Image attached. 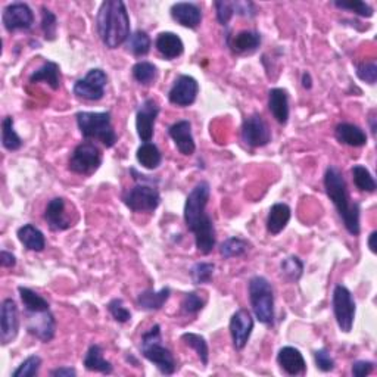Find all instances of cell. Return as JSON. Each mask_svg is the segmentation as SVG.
<instances>
[{
  "mask_svg": "<svg viewBox=\"0 0 377 377\" xmlns=\"http://www.w3.org/2000/svg\"><path fill=\"white\" fill-rule=\"evenodd\" d=\"M42 367V358L38 355H29L27 360L19 364L18 369L12 373L14 377H33L38 374Z\"/></svg>",
  "mask_w": 377,
  "mask_h": 377,
  "instance_id": "obj_41",
  "label": "cell"
},
{
  "mask_svg": "<svg viewBox=\"0 0 377 377\" xmlns=\"http://www.w3.org/2000/svg\"><path fill=\"white\" fill-rule=\"evenodd\" d=\"M210 183H197L188 193L184 205V221L188 232L195 234L197 252L210 255L215 247V227L212 218L206 214V205L210 201Z\"/></svg>",
  "mask_w": 377,
  "mask_h": 377,
  "instance_id": "obj_1",
  "label": "cell"
},
{
  "mask_svg": "<svg viewBox=\"0 0 377 377\" xmlns=\"http://www.w3.org/2000/svg\"><path fill=\"white\" fill-rule=\"evenodd\" d=\"M205 305V301L196 292L186 293L182 302V310L186 314H197Z\"/></svg>",
  "mask_w": 377,
  "mask_h": 377,
  "instance_id": "obj_44",
  "label": "cell"
},
{
  "mask_svg": "<svg viewBox=\"0 0 377 377\" xmlns=\"http://www.w3.org/2000/svg\"><path fill=\"white\" fill-rule=\"evenodd\" d=\"M2 23L9 33L16 29H29L34 24V14L27 3H11L3 9Z\"/></svg>",
  "mask_w": 377,
  "mask_h": 377,
  "instance_id": "obj_15",
  "label": "cell"
},
{
  "mask_svg": "<svg viewBox=\"0 0 377 377\" xmlns=\"http://www.w3.org/2000/svg\"><path fill=\"white\" fill-rule=\"evenodd\" d=\"M376 239H377V232H372L369 236V247L373 254L377 252V246H376Z\"/></svg>",
  "mask_w": 377,
  "mask_h": 377,
  "instance_id": "obj_53",
  "label": "cell"
},
{
  "mask_svg": "<svg viewBox=\"0 0 377 377\" xmlns=\"http://www.w3.org/2000/svg\"><path fill=\"white\" fill-rule=\"evenodd\" d=\"M355 300L348 287L337 284L333 291V313L339 329L343 333L352 330L355 320Z\"/></svg>",
  "mask_w": 377,
  "mask_h": 377,
  "instance_id": "obj_9",
  "label": "cell"
},
{
  "mask_svg": "<svg viewBox=\"0 0 377 377\" xmlns=\"http://www.w3.org/2000/svg\"><path fill=\"white\" fill-rule=\"evenodd\" d=\"M314 360H315V365L317 369L324 372V373H329L335 369V360L332 358L330 352L327 351L326 348H321L319 351L314 352Z\"/></svg>",
  "mask_w": 377,
  "mask_h": 377,
  "instance_id": "obj_48",
  "label": "cell"
},
{
  "mask_svg": "<svg viewBox=\"0 0 377 377\" xmlns=\"http://www.w3.org/2000/svg\"><path fill=\"white\" fill-rule=\"evenodd\" d=\"M215 265L211 263H197L192 267L191 277L195 284H205L210 283L214 276Z\"/></svg>",
  "mask_w": 377,
  "mask_h": 377,
  "instance_id": "obj_40",
  "label": "cell"
},
{
  "mask_svg": "<svg viewBox=\"0 0 377 377\" xmlns=\"http://www.w3.org/2000/svg\"><path fill=\"white\" fill-rule=\"evenodd\" d=\"M2 145L8 151H18L23 146V138L16 134L14 128L12 117H5L2 121Z\"/></svg>",
  "mask_w": 377,
  "mask_h": 377,
  "instance_id": "obj_33",
  "label": "cell"
},
{
  "mask_svg": "<svg viewBox=\"0 0 377 377\" xmlns=\"http://www.w3.org/2000/svg\"><path fill=\"white\" fill-rule=\"evenodd\" d=\"M108 311L112 315V319L118 323H127L132 319V313L128 311L121 300H112L108 304Z\"/></svg>",
  "mask_w": 377,
  "mask_h": 377,
  "instance_id": "obj_45",
  "label": "cell"
},
{
  "mask_svg": "<svg viewBox=\"0 0 377 377\" xmlns=\"http://www.w3.org/2000/svg\"><path fill=\"white\" fill-rule=\"evenodd\" d=\"M254 330V319L247 310H237L230 319V335L234 350L242 351Z\"/></svg>",
  "mask_w": 377,
  "mask_h": 377,
  "instance_id": "obj_17",
  "label": "cell"
},
{
  "mask_svg": "<svg viewBox=\"0 0 377 377\" xmlns=\"http://www.w3.org/2000/svg\"><path fill=\"white\" fill-rule=\"evenodd\" d=\"M335 137L339 143L351 147H361L367 145L365 132L361 127L351 123L337 124L335 130Z\"/></svg>",
  "mask_w": 377,
  "mask_h": 377,
  "instance_id": "obj_23",
  "label": "cell"
},
{
  "mask_svg": "<svg viewBox=\"0 0 377 377\" xmlns=\"http://www.w3.org/2000/svg\"><path fill=\"white\" fill-rule=\"evenodd\" d=\"M215 6V12H217V19L221 25H227L234 15V8L233 2H229V0H218V2L214 3Z\"/></svg>",
  "mask_w": 377,
  "mask_h": 377,
  "instance_id": "obj_46",
  "label": "cell"
},
{
  "mask_svg": "<svg viewBox=\"0 0 377 377\" xmlns=\"http://www.w3.org/2000/svg\"><path fill=\"white\" fill-rule=\"evenodd\" d=\"M324 188L330 197L335 208L339 212L345 229L352 236H358L361 232L360 224V205L351 201L342 173L336 167H329L324 174Z\"/></svg>",
  "mask_w": 377,
  "mask_h": 377,
  "instance_id": "obj_3",
  "label": "cell"
},
{
  "mask_svg": "<svg viewBox=\"0 0 377 377\" xmlns=\"http://www.w3.org/2000/svg\"><path fill=\"white\" fill-rule=\"evenodd\" d=\"M280 267L286 279L291 282L300 280L304 273V263L297 256H287L286 260L282 261Z\"/></svg>",
  "mask_w": 377,
  "mask_h": 377,
  "instance_id": "obj_39",
  "label": "cell"
},
{
  "mask_svg": "<svg viewBox=\"0 0 377 377\" xmlns=\"http://www.w3.org/2000/svg\"><path fill=\"white\" fill-rule=\"evenodd\" d=\"M19 330L18 306L14 300H5L0 308V342L3 346L11 343Z\"/></svg>",
  "mask_w": 377,
  "mask_h": 377,
  "instance_id": "obj_16",
  "label": "cell"
},
{
  "mask_svg": "<svg viewBox=\"0 0 377 377\" xmlns=\"http://www.w3.org/2000/svg\"><path fill=\"white\" fill-rule=\"evenodd\" d=\"M247 250H250V243L246 241L241 239V237H229V239L221 243L220 254L226 260H230V258L234 256H242Z\"/></svg>",
  "mask_w": 377,
  "mask_h": 377,
  "instance_id": "obj_38",
  "label": "cell"
},
{
  "mask_svg": "<svg viewBox=\"0 0 377 377\" xmlns=\"http://www.w3.org/2000/svg\"><path fill=\"white\" fill-rule=\"evenodd\" d=\"M136 180H141L134 187L123 193V202L133 212H154L161 204L160 191L152 186V180L147 175H137Z\"/></svg>",
  "mask_w": 377,
  "mask_h": 377,
  "instance_id": "obj_7",
  "label": "cell"
},
{
  "mask_svg": "<svg viewBox=\"0 0 377 377\" xmlns=\"http://www.w3.org/2000/svg\"><path fill=\"white\" fill-rule=\"evenodd\" d=\"M51 376L53 377H74L77 376L75 369L73 367H59V369H55L51 372Z\"/></svg>",
  "mask_w": 377,
  "mask_h": 377,
  "instance_id": "obj_52",
  "label": "cell"
},
{
  "mask_svg": "<svg viewBox=\"0 0 377 377\" xmlns=\"http://www.w3.org/2000/svg\"><path fill=\"white\" fill-rule=\"evenodd\" d=\"M171 18L177 24H180L186 28L195 29L199 27L202 21V11L201 8L195 3L188 2H178L171 6Z\"/></svg>",
  "mask_w": 377,
  "mask_h": 377,
  "instance_id": "obj_20",
  "label": "cell"
},
{
  "mask_svg": "<svg viewBox=\"0 0 377 377\" xmlns=\"http://www.w3.org/2000/svg\"><path fill=\"white\" fill-rule=\"evenodd\" d=\"M77 125L86 141L102 142L106 147H112L118 136L114 130L111 112H77Z\"/></svg>",
  "mask_w": 377,
  "mask_h": 377,
  "instance_id": "obj_4",
  "label": "cell"
},
{
  "mask_svg": "<svg viewBox=\"0 0 377 377\" xmlns=\"http://www.w3.org/2000/svg\"><path fill=\"white\" fill-rule=\"evenodd\" d=\"M25 327L29 335H33L37 339L47 343L51 342L55 337V329H56V321L55 317L49 311H34L29 313L25 311Z\"/></svg>",
  "mask_w": 377,
  "mask_h": 377,
  "instance_id": "obj_12",
  "label": "cell"
},
{
  "mask_svg": "<svg viewBox=\"0 0 377 377\" xmlns=\"http://www.w3.org/2000/svg\"><path fill=\"white\" fill-rule=\"evenodd\" d=\"M0 264H2V267H5V269H11V267L16 264V258L11 252L2 251V254H0Z\"/></svg>",
  "mask_w": 377,
  "mask_h": 377,
  "instance_id": "obj_51",
  "label": "cell"
},
{
  "mask_svg": "<svg viewBox=\"0 0 377 377\" xmlns=\"http://www.w3.org/2000/svg\"><path fill=\"white\" fill-rule=\"evenodd\" d=\"M333 5L336 8L345 9V11H351V12L360 15V16H364V18H372L374 14L373 8L369 3L358 2V0H351V2H341V0H335Z\"/></svg>",
  "mask_w": 377,
  "mask_h": 377,
  "instance_id": "obj_42",
  "label": "cell"
},
{
  "mask_svg": "<svg viewBox=\"0 0 377 377\" xmlns=\"http://www.w3.org/2000/svg\"><path fill=\"white\" fill-rule=\"evenodd\" d=\"M45 220L52 232H64L71 227V221L68 220L65 212V199L64 197H55L47 204L45 211Z\"/></svg>",
  "mask_w": 377,
  "mask_h": 377,
  "instance_id": "obj_21",
  "label": "cell"
},
{
  "mask_svg": "<svg viewBox=\"0 0 377 377\" xmlns=\"http://www.w3.org/2000/svg\"><path fill=\"white\" fill-rule=\"evenodd\" d=\"M250 301L258 321L265 326L274 323V292L271 283L263 276L250 280Z\"/></svg>",
  "mask_w": 377,
  "mask_h": 377,
  "instance_id": "obj_6",
  "label": "cell"
},
{
  "mask_svg": "<svg viewBox=\"0 0 377 377\" xmlns=\"http://www.w3.org/2000/svg\"><path fill=\"white\" fill-rule=\"evenodd\" d=\"M102 165V154L92 142H83L78 145L69 158L68 168L75 174L92 175Z\"/></svg>",
  "mask_w": 377,
  "mask_h": 377,
  "instance_id": "obj_8",
  "label": "cell"
},
{
  "mask_svg": "<svg viewBox=\"0 0 377 377\" xmlns=\"http://www.w3.org/2000/svg\"><path fill=\"white\" fill-rule=\"evenodd\" d=\"M242 141L250 147H263L271 142V130L260 114L245 118L241 128Z\"/></svg>",
  "mask_w": 377,
  "mask_h": 377,
  "instance_id": "obj_11",
  "label": "cell"
},
{
  "mask_svg": "<svg viewBox=\"0 0 377 377\" xmlns=\"http://www.w3.org/2000/svg\"><path fill=\"white\" fill-rule=\"evenodd\" d=\"M97 33L108 49H117L130 37V16L121 0H106L97 12Z\"/></svg>",
  "mask_w": 377,
  "mask_h": 377,
  "instance_id": "obj_2",
  "label": "cell"
},
{
  "mask_svg": "<svg viewBox=\"0 0 377 377\" xmlns=\"http://www.w3.org/2000/svg\"><path fill=\"white\" fill-rule=\"evenodd\" d=\"M182 341L197 354L204 365H208V361H210V350H208V343L204 336L196 333H184L182 336Z\"/></svg>",
  "mask_w": 377,
  "mask_h": 377,
  "instance_id": "obj_36",
  "label": "cell"
},
{
  "mask_svg": "<svg viewBox=\"0 0 377 377\" xmlns=\"http://www.w3.org/2000/svg\"><path fill=\"white\" fill-rule=\"evenodd\" d=\"M18 239L21 242L28 251L42 252L46 247V239L45 234L40 229H37L33 224H25L18 229Z\"/></svg>",
  "mask_w": 377,
  "mask_h": 377,
  "instance_id": "obj_28",
  "label": "cell"
},
{
  "mask_svg": "<svg viewBox=\"0 0 377 377\" xmlns=\"http://www.w3.org/2000/svg\"><path fill=\"white\" fill-rule=\"evenodd\" d=\"M42 29L46 40L49 42L55 40L56 32H58V19L51 9H47L46 6L42 8Z\"/></svg>",
  "mask_w": 377,
  "mask_h": 377,
  "instance_id": "obj_43",
  "label": "cell"
},
{
  "mask_svg": "<svg viewBox=\"0 0 377 377\" xmlns=\"http://www.w3.org/2000/svg\"><path fill=\"white\" fill-rule=\"evenodd\" d=\"M46 83L51 86L53 90H58L61 86V68L56 62L46 61L40 68L29 75V83Z\"/></svg>",
  "mask_w": 377,
  "mask_h": 377,
  "instance_id": "obj_29",
  "label": "cell"
},
{
  "mask_svg": "<svg viewBox=\"0 0 377 377\" xmlns=\"http://www.w3.org/2000/svg\"><path fill=\"white\" fill-rule=\"evenodd\" d=\"M374 370V363L372 361H355L352 364V374L355 377H365Z\"/></svg>",
  "mask_w": 377,
  "mask_h": 377,
  "instance_id": "obj_50",
  "label": "cell"
},
{
  "mask_svg": "<svg viewBox=\"0 0 377 377\" xmlns=\"http://www.w3.org/2000/svg\"><path fill=\"white\" fill-rule=\"evenodd\" d=\"M168 134L173 138L177 149L184 156H191L196 151L195 138L192 134V124L187 120H182L174 123L170 128H168Z\"/></svg>",
  "mask_w": 377,
  "mask_h": 377,
  "instance_id": "obj_18",
  "label": "cell"
},
{
  "mask_svg": "<svg viewBox=\"0 0 377 377\" xmlns=\"http://www.w3.org/2000/svg\"><path fill=\"white\" fill-rule=\"evenodd\" d=\"M136 158H137V162L142 167H145L146 170H155V168L160 167L162 162L161 151L152 142L142 143L141 147L137 149Z\"/></svg>",
  "mask_w": 377,
  "mask_h": 377,
  "instance_id": "obj_31",
  "label": "cell"
},
{
  "mask_svg": "<svg viewBox=\"0 0 377 377\" xmlns=\"http://www.w3.org/2000/svg\"><path fill=\"white\" fill-rule=\"evenodd\" d=\"M108 77L104 69L93 68L86 74L84 78L74 84V95L84 101H101L105 96V87Z\"/></svg>",
  "mask_w": 377,
  "mask_h": 377,
  "instance_id": "obj_10",
  "label": "cell"
},
{
  "mask_svg": "<svg viewBox=\"0 0 377 377\" xmlns=\"http://www.w3.org/2000/svg\"><path fill=\"white\" fill-rule=\"evenodd\" d=\"M356 75H358L360 80L374 84L377 78V65L374 61L372 62H361L356 64Z\"/></svg>",
  "mask_w": 377,
  "mask_h": 377,
  "instance_id": "obj_47",
  "label": "cell"
},
{
  "mask_svg": "<svg viewBox=\"0 0 377 377\" xmlns=\"http://www.w3.org/2000/svg\"><path fill=\"white\" fill-rule=\"evenodd\" d=\"M155 47L165 59H168V61H173V59L182 56L184 52L183 40L171 32H164L158 36Z\"/></svg>",
  "mask_w": 377,
  "mask_h": 377,
  "instance_id": "obj_24",
  "label": "cell"
},
{
  "mask_svg": "<svg viewBox=\"0 0 377 377\" xmlns=\"http://www.w3.org/2000/svg\"><path fill=\"white\" fill-rule=\"evenodd\" d=\"M132 73H133L134 80L138 84L151 86L152 83H155L156 77H158V68L152 62L141 61V62L134 64Z\"/></svg>",
  "mask_w": 377,
  "mask_h": 377,
  "instance_id": "obj_34",
  "label": "cell"
},
{
  "mask_svg": "<svg viewBox=\"0 0 377 377\" xmlns=\"http://www.w3.org/2000/svg\"><path fill=\"white\" fill-rule=\"evenodd\" d=\"M291 212L292 211H291L289 205L282 204V202L274 204L270 208L269 217H267V230H269V233L273 236L280 234L291 220V215H292Z\"/></svg>",
  "mask_w": 377,
  "mask_h": 377,
  "instance_id": "obj_26",
  "label": "cell"
},
{
  "mask_svg": "<svg viewBox=\"0 0 377 377\" xmlns=\"http://www.w3.org/2000/svg\"><path fill=\"white\" fill-rule=\"evenodd\" d=\"M142 354L147 361L156 365L162 374H173L177 369V363L173 352L162 345L161 326L155 324L142 336Z\"/></svg>",
  "mask_w": 377,
  "mask_h": 377,
  "instance_id": "obj_5",
  "label": "cell"
},
{
  "mask_svg": "<svg viewBox=\"0 0 377 377\" xmlns=\"http://www.w3.org/2000/svg\"><path fill=\"white\" fill-rule=\"evenodd\" d=\"M277 363H279L280 369L289 376H302L306 373L304 355L293 346H283L277 354Z\"/></svg>",
  "mask_w": 377,
  "mask_h": 377,
  "instance_id": "obj_19",
  "label": "cell"
},
{
  "mask_svg": "<svg viewBox=\"0 0 377 377\" xmlns=\"http://www.w3.org/2000/svg\"><path fill=\"white\" fill-rule=\"evenodd\" d=\"M261 45V34L252 32V29H245V32L237 33L234 36H227V46L232 49V52L237 55L252 53Z\"/></svg>",
  "mask_w": 377,
  "mask_h": 377,
  "instance_id": "obj_22",
  "label": "cell"
},
{
  "mask_svg": "<svg viewBox=\"0 0 377 377\" xmlns=\"http://www.w3.org/2000/svg\"><path fill=\"white\" fill-rule=\"evenodd\" d=\"M160 115V106L154 99H146V101L137 109L136 114V130L137 136L143 143L151 142L155 132L156 118Z\"/></svg>",
  "mask_w": 377,
  "mask_h": 377,
  "instance_id": "obj_14",
  "label": "cell"
},
{
  "mask_svg": "<svg viewBox=\"0 0 377 377\" xmlns=\"http://www.w3.org/2000/svg\"><path fill=\"white\" fill-rule=\"evenodd\" d=\"M351 173H352V178L356 188H360L361 192H369V193L376 192L377 186H376L374 177L364 165H354Z\"/></svg>",
  "mask_w": 377,
  "mask_h": 377,
  "instance_id": "obj_37",
  "label": "cell"
},
{
  "mask_svg": "<svg viewBox=\"0 0 377 377\" xmlns=\"http://www.w3.org/2000/svg\"><path fill=\"white\" fill-rule=\"evenodd\" d=\"M19 297H21L24 310L34 313V311H49L51 310V305L45 300L42 295H38L37 292L28 289V287H18Z\"/></svg>",
  "mask_w": 377,
  "mask_h": 377,
  "instance_id": "obj_32",
  "label": "cell"
},
{
  "mask_svg": "<svg viewBox=\"0 0 377 377\" xmlns=\"http://www.w3.org/2000/svg\"><path fill=\"white\" fill-rule=\"evenodd\" d=\"M197 93H199V84L192 75H178L173 87L168 92V101L175 106H191L195 104Z\"/></svg>",
  "mask_w": 377,
  "mask_h": 377,
  "instance_id": "obj_13",
  "label": "cell"
},
{
  "mask_svg": "<svg viewBox=\"0 0 377 377\" xmlns=\"http://www.w3.org/2000/svg\"><path fill=\"white\" fill-rule=\"evenodd\" d=\"M151 37L147 36V33L138 29V32H134L130 34L127 40V47L134 56H146L151 51Z\"/></svg>",
  "mask_w": 377,
  "mask_h": 377,
  "instance_id": "obj_35",
  "label": "cell"
},
{
  "mask_svg": "<svg viewBox=\"0 0 377 377\" xmlns=\"http://www.w3.org/2000/svg\"><path fill=\"white\" fill-rule=\"evenodd\" d=\"M269 108L276 121L286 124L289 120V96L284 88H271L269 92Z\"/></svg>",
  "mask_w": 377,
  "mask_h": 377,
  "instance_id": "obj_25",
  "label": "cell"
},
{
  "mask_svg": "<svg viewBox=\"0 0 377 377\" xmlns=\"http://www.w3.org/2000/svg\"><path fill=\"white\" fill-rule=\"evenodd\" d=\"M83 365L88 372H99L104 374H111L114 365L104 358V351L99 345H92L84 355Z\"/></svg>",
  "mask_w": 377,
  "mask_h": 377,
  "instance_id": "obj_30",
  "label": "cell"
},
{
  "mask_svg": "<svg viewBox=\"0 0 377 377\" xmlns=\"http://www.w3.org/2000/svg\"><path fill=\"white\" fill-rule=\"evenodd\" d=\"M234 14L246 18H254L258 14V9L252 2H233Z\"/></svg>",
  "mask_w": 377,
  "mask_h": 377,
  "instance_id": "obj_49",
  "label": "cell"
},
{
  "mask_svg": "<svg viewBox=\"0 0 377 377\" xmlns=\"http://www.w3.org/2000/svg\"><path fill=\"white\" fill-rule=\"evenodd\" d=\"M302 86L305 87V88H311V75L308 74V73H305L304 75H302Z\"/></svg>",
  "mask_w": 377,
  "mask_h": 377,
  "instance_id": "obj_54",
  "label": "cell"
},
{
  "mask_svg": "<svg viewBox=\"0 0 377 377\" xmlns=\"http://www.w3.org/2000/svg\"><path fill=\"white\" fill-rule=\"evenodd\" d=\"M171 289L170 287H162L160 292H155L152 289H146L137 296L138 308L145 311H158L165 305V302L170 300Z\"/></svg>",
  "mask_w": 377,
  "mask_h": 377,
  "instance_id": "obj_27",
  "label": "cell"
}]
</instances>
